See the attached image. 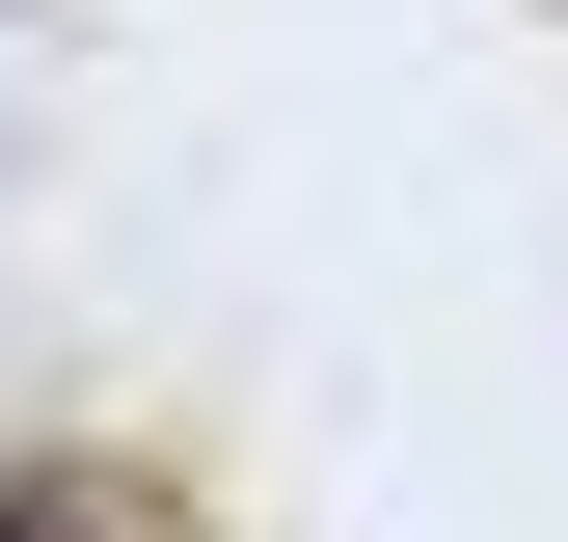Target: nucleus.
Here are the masks:
<instances>
[{
  "mask_svg": "<svg viewBox=\"0 0 568 542\" xmlns=\"http://www.w3.org/2000/svg\"><path fill=\"white\" fill-rule=\"evenodd\" d=\"M0 542H190V515L109 489V461H0Z\"/></svg>",
  "mask_w": 568,
  "mask_h": 542,
  "instance_id": "obj_1",
  "label": "nucleus"
}]
</instances>
